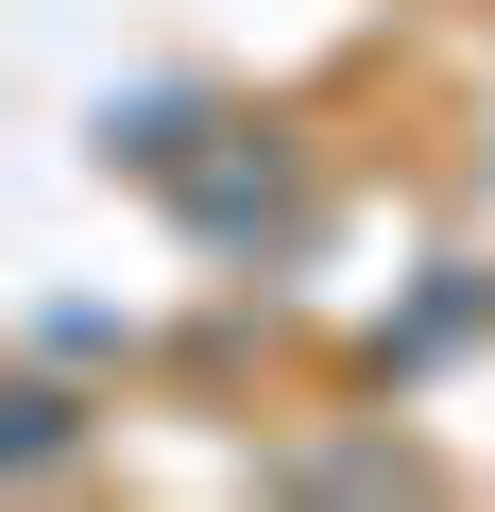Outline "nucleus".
Returning a JSON list of instances; mask_svg holds the SVG:
<instances>
[{
  "instance_id": "1",
  "label": "nucleus",
  "mask_w": 495,
  "mask_h": 512,
  "mask_svg": "<svg viewBox=\"0 0 495 512\" xmlns=\"http://www.w3.org/2000/svg\"><path fill=\"white\" fill-rule=\"evenodd\" d=\"M52 444H69V410H52V393H0V461H52Z\"/></svg>"
}]
</instances>
